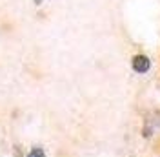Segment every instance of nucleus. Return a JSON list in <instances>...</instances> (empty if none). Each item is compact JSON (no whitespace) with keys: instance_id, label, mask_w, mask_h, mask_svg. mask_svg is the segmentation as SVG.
<instances>
[{"instance_id":"nucleus-3","label":"nucleus","mask_w":160,"mask_h":157,"mask_svg":"<svg viewBox=\"0 0 160 157\" xmlns=\"http://www.w3.org/2000/svg\"><path fill=\"white\" fill-rule=\"evenodd\" d=\"M24 157H48V154H46V150L42 146L35 144V146H31L29 150L24 154Z\"/></svg>"},{"instance_id":"nucleus-5","label":"nucleus","mask_w":160,"mask_h":157,"mask_svg":"<svg viewBox=\"0 0 160 157\" xmlns=\"http://www.w3.org/2000/svg\"><path fill=\"white\" fill-rule=\"evenodd\" d=\"M129 157H137V155H129Z\"/></svg>"},{"instance_id":"nucleus-4","label":"nucleus","mask_w":160,"mask_h":157,"mask_svg":"<svg viewBox=\"0 0 160 157\" xmlns=\"http://www.w3.org/2000/svg\"><path fill=\"white\" fill-rule=\"evenodd\" d=\"M44 2H46V0H33V4H35V6H42Z\"/></svg>"},{"instance_id":"nucleus-2","label":"nucleus","mask_w":160,"mask_h":157,"mask_svg":"<svg viewBox=\"0 0 160 157\" xmlns=\"http://www.w3.org/2000/svg\"><path fill=\"white\" fill-rule=\"evenodd\" d=\"M129 66L133 69V73H137V75H146V73H149L151 68H153V60H151L149 55H146V53H135V55H131L129 59Z\"/></svg>"},{"instance_id":"nucleus-1","label":"nucleus","mask_w":160,"mask_h":157,"mask_svg":"<svg viewBox=\"0 0 160 157\" xmlns=\"http://www.w3.org/2000/svg\"><path fill=\"white\" fill-rule=\"evenodd\" d=\"M158 132H160V110H149L148 113H144V119H142V128H140L142 139L151 141Z\"/></svg>"}]
</instances>
